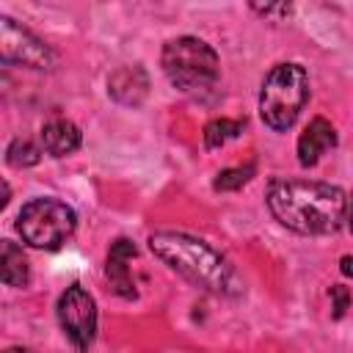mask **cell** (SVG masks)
I'll list each match as a JSON object with an SVG mask.
<instances>
[{
    "label": "cell",
    "instance_id": "cell-1",
    "mask_svg": "<svg viewBox=\"0 0 353 353\" xmlns=\"http://www.w3.org/2000/svg\"><path fill=\"white\" fill-rule=\"evenodd\" d=\"M265 201L281 226L312 237L334 234L347 215L345 190L317 179H273Z\"/></svg>",
    "mask_w": 353,
    "mask_h": 353
},
{
    "label": "cell",
    "instance_id": "cell-2",
    "mask_svg": "<svg viewBox=\"0 0 353 353\" xmlns=\"http://www.w3.org/2000/svg\"><path fill=\"white\" fill-rule=\"evenodd\" d=\"M152 254L179 273L193 287L212 295H237L240 281L232 262L207 240L185 232H154L149 237Z\"/></svg>",
    "mask_w": 353,
    "mask_h": 353
},
{
    "label": "cell",
    "instance_id": "cell-3",
    "mask_svg": "<svg viewBox=\"0 0 353 353\" xmlns=\"http://www.w3.org/2000/svg\"><path fill=\"white\" fill-rule=\"evenodd\" d=\"M163 72L174 88L188 97H204L218 85L221 61L218 52L196 36L171 39L163 47Z\"/></svg>",
    "mask_w": 353,
    "mask_h": 353
},
{
    "label": "cell",
    "instance_id": "cell-4",
    "mask_svg": "<svg viewBox=\"0 0 353 353\" xmlns=\"http://www.w3.org/2000/svg\"><path fill=\"white\" fill-rule=\"evenodd\" d=\"M306 99H309L306 69L301 63H276L262 80L259 116L270 130L284 132L295 124Z\"/></svg>",
    "mask_w": 353,
    "mask_h": 353
},
{
    "label": "cell",
    "instance_id": "cell-5",
    "mask_svg": "<svg viewBox=\"0 0 353 353\" xmlns=\"http://www.w3.org/2000/svg\"><path fill=\"white\" fill-rule=\"evenodd\" d=\"M77 226L74 210L61 199H30L17 215V232L25 245L58 251Z\"/></svg>",
    "mask_w": 353,
    "mask_h": 353
},
{
    "label": "cell",
    "instance_id": "cell-6",
    "mask_svg": "<svg viewBox=\"0 0 353 353\" xmlns=\"http://www.w3.org/2000/svg\"><path fill=\"white\" fill-rule=\"evenodd\" d=\"M58 323L77 353H88L97 336V301L83 284H69L58 298Z\"/></svg>",
    "mask_w": 353,
    "mask_h": 353
},
{
    "label": "cell",
    "instance_id": "cell-7",
    "mask_svg": "<svg viewBox=\"0 0 353 353\" xmlns=\"http://www.w3.org/2000/svg\"><path fill=\"white\" fill-rule=\"evenodd\" d=\"M0 58L3 63H19L28 69H52L55 52L28 28L11 17H0Z\"/></svg>",
    "mask_w": 353,
    "mask_h": 353
},
{
    "label": "cell",
    "instance_id": "cell-8",
    "mask_svg": "<svg viewBox=\"0 0 353 353\" xmlns=\"http://www.w3.org/2000/svg\"><path fill=\"white\" fill-rule=\"evenodd\" d=\"M334 146H336V130H334V124L328 119H323V116H314L306 124V130L301 132V138H298V163L303 168H312Z\"/></svg>",
    "mask_w": 353,
    "mask_h": 353
},
{
    "label": "cell",
    "instance_id": "cell-9",
    "mask_svg": "<svg viewBox=\"0 0 353 353\" xmlns=\"http://www.w3.org/2000/svg\"><path fill=\"white\" fill-rule=\"evenodd\" d=\"M135 256V245L127 237H119L110 251H108V265H105V276L110 281V290L121 298H135V284L130 276V259Z\"/></svg>",
    "mask_w": 353,
    "mask_h": 353
},
{
    "label": "cell",
    "instance_id": "cell-10",
    "mask_svg": "<svg viewBox=\"0 0 353 353\" xmlns=\"http://www.w3.org/2000/svg\"><path fill=\"white\" fill-rule=\"evenodd\" d=\"M108 94L119 105H141L149 94V77L141 66H121L108 77Z\"/></svg>",
    "mask_w": 353,
    "mask_h": 353
},
{
    "label": "cell",
    "instance_id": "cell-11",
    "mask_svg": "<svg viewBox=\"0 0 353 353\" xmlns=\"http://www.w3.org/2000/svg\"><path fill=\"white\" fill-rule=\"evenodd\" d=\"M80 143H83V132L69 119H52L41 127V149L50 157H66V154L77 152Z\"/></svg>",
    "mask_w": 353,
    "mask_h": 353
},
{
    "label": "cell",
    "instance_id": "cell-12",
    "mask_svg": "<svg viewBox=\"0 0 353 353\" xmlns=\"http://www.w3.org/2000/svg\"><path fill=\"white\" fill-rule=\"evenodd\" d=\"M0 273L6 287H28L30 281V268H28V256L22 254V248L11 240L0 243Z\"/></svg>",
    "mask_w": 353,
    "mask_h": 353
},
{
    "label": "cell",
    "instance_id": "cell-13",
    "mask_svg": "<svg viewBox=\"0 0 353 353\" xmlns=\"http://www.w3.org/2000/svg\"><path fill=\"white\" fill-rule=\"evenodd\" d=\"M243 127H245L243 119H212L204 127V149H221L226 141L237 138Z\"/></svg>",
    "mask_w": 353,
    "mask_h": 353
},
{
    "label": "cell",
    "instance_id": "cell-14",
    "mask_svg": "<svg viewBox=\"0 0 353 353\" xmlns=\"http://www.w3.org/2000/svg\"><path fill=\"white\" fill-rule=\"evenodd\" d=\"M41 160V149L28 138H14L6 149V163L14 168H30Z\"/></svg>",
    "mask_w": 353,
    "mask_h": 353
},
{
    "label": "cell",
    "instance_id": "cell-15",
    "mask_svg": "<svg viewBox=\"0 0 353 353\" xmlns=\"http://www.w3.org/2000/svg\"><path fill=\"white\" fill-rule=\"evenodd\" d=\"M254 176V165H245V168H226V171H221L218 176H215V182H212V188L215 190H237V188H243L248 179Z\"/></svg>",
    "mask_w": 353,
    "mask_h": 353
},
{
    "label": "cell",
    "instance_id": "cell-16",
    "mask_svg": "<svg viewBox=\"0 0 353 353\" xmlns=\"http://www.w3.org/2000/svg\"><path fill=\"white\" fill-rule=\"evenodd\" d=\"M331 301H334V306H331L334 309V320H342L347 306H350V290L342 287V284H334L331 287Z\"/></svg>",
    "mask_w": 353,
    "mask_h": 353
},
{
    "label": "cell",
    "instance_id": "cell-17",
    "mask_svg": "<svg viewBox=\"0 0 353 353\" xmlns=\"http://www.w3.org/2000/svg\"><path fill=\"white\" fill-rule=\"evenodd\" d=\"M251 8L259 11L262 17H290V11H292V6H287V3H281V6H259V3H254Z\"/></svg>",
    "mask_w": 353,
    "mask_h": 353
},
{
    "label": "cell",
    "instance_id": "cell-18",
    "mask_svg": "<svg viewBox=\"0 0 353 353\" xmlns=\"http://www.w3.org/2000/svg\"><path fill=\"white\" fill-rule=\"evenodd\" d=\"M339 270L353 279V256H342V259H339Z\"/></svg>",
    "mask_w": 353,
    "mask_h": 353
},
{
    "label": "cell",
    "instance_id": "cell-19",
    "mask_svg": "<svg viewBox=\"0 0 353 353\" xmlns=\"http://www.w3.org/2000/svg\"><path fill=\"white\" fill-rule=\"evenodd\" d=\"M345 221H347V229H350V234H353V199L347 201V215H345Z\"/></svg>",
    "mask_w": 353,
    "mask_h": 353
},
{
    "label": "cell",
    "instance_id": "cell-20",
    "mask_svg": "<svg viewBox=\"0 0 353 353\" xmlns=\"http://www.w3.org/2000/svg\"><path fill=\"white\" fill-rule=\"evenodd\" d=\"M3 353H33L30 347H6Z\"/></svg>",
    "mask_w": 353,
    "mask_h": 353
}]
</instances>
